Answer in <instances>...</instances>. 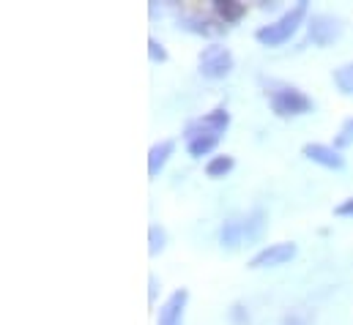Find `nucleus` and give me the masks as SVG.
I'll use <instances>...</instances> for the list:
<instances>
[{
  "mask_svg": "<svg viewBox=\"0 0 353 325\" xmlns=\"http://www.w3.org/2000/svg\"><path fill=\"white\" fill-rule=\"evenodd\" d=\"M228 126H230V112L225 107H216L208 115L189 120L186 129H183V143H186L189 156H194V159L208 156L219 145V140L228 132Z\"/></svg>",
  "mask_w": 353,
  "mask_h": 325,
  "instance_id": "f257e3e1",
  "label": "nucleus"
},
{
  "mask_svg": "<svg viewBox=\"0 0 353 325\" xmlns=\"http://www.w3.org/2000/svg\"><path fill=\"white\" fill-rule=\"evenodd\" d=\"M307 11H310V3H307V0H299V3H296L290 11H285L276 22L261 25V28L255 30V39H258L263 47H282V44L290 41V36L304 25Z\"/></svg>",
  "mask_w": 353,
  "mask_h": 325,
  "instance_id": "f03ea898",
  "label": "nucleus"
},
{
  "mask_svg": "<svg viewBox=\"0 0 353 325\" xmlns=\"http://www.w3.org/2000/svg\"><path fill=\"white\" fill-rule=\"evenodd\" d=\"M268 101L279 118H296L312 112V98L293 85H276L274 90H268Z\"/></svg>",
  "mask_w": 353,
  "mask_h": 325,
  "instance_id": "7ed1b4c3",
  "label": "nucleus"
},
{
  "mask_svg": "<svg viewBox=\"0 0 353 325\" xmlns=\"http://www.w3.org/2000/svg\"><path fill=\"white\" fill-rule=\"evenodd\" d=\"M233 52L222 44H208L197 55V69L205 80H225L233 72Z\"/></svg>",
  "mask_w": 353,
  "mask_h": 325,
  "instance_id": "20e7f679",
  "label": "nucleus"
},
{
  "mask_svg": "<svg viewBox=\"0 0 353 325\" xmlns=\"http://www.w3.org/2000/svg\"><path fill=\"white\" fill-rule=\"evenodd\" d=\"M345 25L334 14H312L307 19V41L315 47H329L343 36Z\"/></svg>",
  "mask_w": 353,
  "mask_h": 325,
  "instance_id": "39448f33",
  "label": "nucleus"
},
{
  "mask_svg": "<svg viewBox=\"0 0 353 325\" xmlns=\"http://www.w3.org/2000/svg\"><path fill=\"white\" fill-rule=\"evenodd\" d=\"M296 251H299V246L293 244V241L271 244V246H265V249H261L258 254H252V260L247 262V268L261 271V268H276V265H285V262H290V260L296 257Z\"/></svg>",
  "mask_w": 353,
  "mask_h": 325,
  "instance_id": "423d86ee",
  "label": "nucleus"
},
{
  "mask_svg": "<svg viewBox=\"0 0 353 325\" xmlns=\"http://www.w3.org/2000/svg\"><path fill=\"white\" fill-rule=\"evenodd\" d=\"M178 25L186 30V33H194V36H208V39H216V36H225L228 33V25L216 17H205V14H183L178 19Z\"/></svg>",
  "mask_w": 353,
  "mask_h": 325,
  "instance_id": "0eeeda50",
  "label": "nucleus"
},
{
  "mask_svg": "<svg viewBox=\"0 0 353 325\" xmlns=\"http://www.w3.org/2000/svg\"><path fill=\"white\" fill-rule=\"evenodd\" d=\"M186 304H189V290L181 287V290H176V293L162 304L159 317H157V325H183Z\"/></svg>",
  "mask_w": 353,
  "mask_h": 325,
  "instance_id": "6e6552de",
  "label": "nucleus"
},
{
  "mask_svg": "<svg viewBox=\"0 0 353 325\" xmlns=\"http://www.w3.org/2000/svg\"><path fill=\"white\" fill-rule=\"evenodd\" d=\"M301 154L310 159V162L321 164L326 169H343L345 167V159L340 156V151L334 145H321V143H310L301 148Z\"/></svg>",
  "mask_w": 353,
  "mask_h": 325,
  "instance_id": "1a4fd4ad",
  "label": "nucleus"
},
{
  "mask_svg": "<svg viewBox=\"0 0 353 325\" xmlns=\"http://www.w3.org/2000/svg\"><path fill=\"white\" fill-rule=\"evenodd\" d=\"M219 244L228 251H236L247 244L244 241V219H228L222 227H219Z\"/></svg>",
  "mask_w": 353,
  "mask_h": 325,
  "instance_id": "9d476101",
  "label": "nucleus"
},
{
  "mask_svg": "<svg viewBox=\"0 0 353 325\" xmlns=\"http://www.w3.org/2000/svg\"><path fill=\"white\" fill-rule=\"evenodd\" d=\"M176 154V140H162V143H157L151 151H148V175L151 178H157L162 169H165V164L168 159Z\"/></svg>",
  "mask_w": 353,
  "mask_h": 325,
  "instance_id": "9b49d317",
  "label": "nucleus"
},
{
  "mask_svg": "<svg viewBox=\"0 0 353 325\" xmlns=\"http://www.w3.org/2000/svg\"><path fill=\"white\" fill-rule=\"evenodd\" d=\"M265 224H268V216H265L263 208H252V211L244 216V241H247V246L258 244V241L263 238Z\"/></svg>",
  "mask_w": 353,
  "mask_h": 325,
  "instance_id": "f8f14e48",
  "label": "nucleus"
},
{
  "mask_svg": "<svg viewBox=\"0 0 353 325\" xmlns=\"http://www.w3.org/2000/svg\"><path fill=\"white\" fill-rule=\"evenodd\" d=\"M214 14H216V19H222L225 25H233V22L244 19L247 6L239 3V0H214Z\"/></svg>",
  "mask_w": 353,
  "mask_h": 325,
  "instance_id": "ddd939ff",
  "label": "nucleus"
},
{
  "mask_svg": "<svg viewBox=\"0 0 353 325\" xmlns=\"http://www.w3.org/2000/svg\"><path fill=\"white\" fill-rule=\"evenodd\" d=\"M233 167H236V159H233V156H228V154H225V156H214L211 162L205 164V175L216 180V178H225L228 172H233Z\"/></svg>",
  "mask_w": 353,
  "mask_h": 325,
  "instance_id": "4468645a",
  "label": "nucleus"
},
{
  "mask_svg": "<svg viewBox=\"0 0 353 325\" xmlns=\"http://www.w3.org/2000/svg\"><path fill=\"white\" fill-rule=\"evenodd\" d=\"M165 246H168V233H165V227L151 224V227H148V251L157 257V254H159Z\"/></svg>",
  "mask_w": 353,
  "mask_h": 325,
  "instance_id": "2eb2a0df",
  "label": "nucleus"
},
{
  "mask_svg": "<svg viewBox=\"0 0 353 325\" xmlns=\"http://www.w3.org/2000/svg\"><path fill=\"white\" fill-rule=\"evenodd\" d=\"M334 82H337V87H340L345 96H353V63L340 66V69L334 72Z\"/></svg>",
  "mask_w": 353,
  "mask_h": 325,
  "instance_id": "dca6fc26",
  "label": "nucleus"
},
{
  "mask_svg": "<svg viewBox=\"0 0 353 325\" xmlns=\"http://www.w3.org/2000/svg\"><path fill=\"white\" fill-rule=\"evenodd\" d=\"M351 143H353V118H348V120L340 126L337 137H334V148H337V151H343V148H348Z\"/></svg>",
  "mask_w": 353,
  "mask_h": 325,
  "instance_id": "f3484780",
  "label": "nucleus"
},
{
  "mask_svg": "<svg viewBox=\"0 0 353 325\" xmlns=\"http://www.w3.org/2000/svg\"><path fill=\"white\" fill-rule=\"evenodd\" d=\"M285 325H315V317L307 309H293L290 315H285Z\"/></svg>",
  "mask_w": 353,
  "mask_h": 325,
  "instance_id": "a211bd4d",
  "label": "nucleus"
},
{
  "mask_svg": "<svg viewBox=\"0 0 353 325\" xmlns=\"http://www.w3.org/2000/svg\"><path fill=\"white\" fill-rule=\"evenodd\" d=\"M148 55H151V61L154 63H168V50H165V44L162 41H157V39H148Z\"/></svg>",
  "mask_w": 353,
  "mask_h": 325,
  "instance_id": "6ab92c4d",
  "label": "nucleus"
},
{
  "mask_svg": "<svg viewBox=\"0 0 353 325\" xmlns=\"http://www.w3.org/2000/svg\"><path fill=\"white\" fill-rule=\"evenodd\" d=\"M230 320H233V325H250V312H247V306H244V304H236V306L230 309Z\"/></svg>",
  "mask_w": 353,
  "mask_h": 325,
  "instance_id": "aec40b11",
  "label": "nucleus"
},
{
  "mask_svg": "<svg viewBox=\"0 0 353 325\" xmlns=\"http://www.w3.org/2000/svg\"><path fill=\"white\" fill-rule=\"evenodd\" d=\"M334 216H353V197L343 200V202L334 208Z\"/></svg>",
  "mask_w": 353,
  "mask_h": 325,
  "instance_id": "412c9836",
  "label": "nucleus"
},
{
  "mask_svg": "<svg viewBox=\"0 0 353 325\" xmlns=\"http://www.w3.org/2000/svg\"><path fill=\"white\" fill-rule=\"evenodd\" d=\"M148 287H151V290H148V301L154 304V301H157V290H159V282H157V276H154V273L148 276Z\"/></svg>",
  "mask_w": 353,
  "mask_h": 325,
  "instance_id": "4be33fe9",
  "label": "nucleus"
}]
</instances>
